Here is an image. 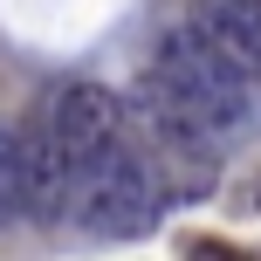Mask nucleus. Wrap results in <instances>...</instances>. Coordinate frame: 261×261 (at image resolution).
I'll use <instances>...</instances> for the list:
<instances>
[{
	"mask_svg": "<svg viewBox=\"0 0 261 261\" xmlns=\"http://www.w3.org/2000/svg\"><path fill=\"white\" fill-rule=\"evenodd\" d=\"M69 213H76L90 234H103V241L144 234L151 213H158V172H151V158H138L117 138L103 158L76 165V179H69Z\"/></svg>",
	"mask_w": 261,
	"mask_h": 261,
	"instance_id": "1",
	"label": "nucleus"
},
{
	"mask_svg": "<svg viewBox=\"0 0 261 261\" xmlns=\"http://www.w3.org/2000/svg\"><path fill=\"white\" fill-rule=\"evenodd\" d=\"M48 124H55V138H62L69 165H90V158H103L110 144H117V130H124V103L103 90V83H69V90H55Z\"/></svg>",
	"mask_w": 261,
	"mask_h": 261,
	"instance_id": "3",
	"label": "nucleus"
},
{
	"mask_svg": "<svg viewBox=\"0 0 261 261\" xmlns=\"http://www.w3.org/2000/svg\"><path fill=\"white\" fill-rule=\"evenodd\" d=\"M193 28H199V35H206V41H213V48H220V55H227V62H234V69H241L248 83L261 76V41H254V28H248V21L234 14V0L206 7V14H199Z\"/></svg>",
	"mask_w": 261,
	"mask_h": 261,
	"instance_id": "5",
	"label": "nucleus"
},
{
	"mask_svg": "<svg viewBox=\"0 0 261 261\" xmlns=\"http://www.w3.org/2000/svg\"><path fill=\"white\" fill-rule=\"evenodd\" d=\"M69 179H76V165H69L62 138H55V124H21V193H28V220H62L69 213Z\"/></svg>",
	"mask_w": 261,
	"mask_h": 261,
	"instance_id": "4",
	"label": "nucleus"
},
{
	"mask_svg": "<svg viewBox=\"0 0 261 261\" xmlns=\"http://www.w3.org/2000/svg\"><path fill=\"white\" fill-rule=\"evenodd\" d=\"M151 69H165V76L179 83V90L193 96L220 130H234L241 117H248V76H241L199 28H172V35L158 41V62H151Z\"/></svg>",
	"mask_w": 261,
	"mask_h": 261,
	"instance_id": "2",
	"label": "nucleus"
},
{
	"mask_svg": "<svg viewBox=\"0 0 261 261\" xmlns=\"http://www.w3.org/2000/svg\"><path fill=\"white\" fill-rule=\"evenodd\" d=\"M28 213V193H21V130L0 124V220Z\"/></svg>",
	"mask_w": 261,
	"mask_h": 261,
	"instance_id": "6",
	"label": "nucleus"
}]
</instances>
